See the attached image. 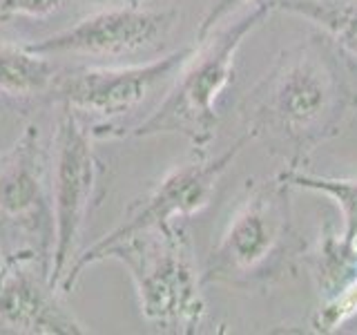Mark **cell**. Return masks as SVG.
Returning <instances> with one entry per match:
<instances>
[{
  "mask_svg": "<svg viewBox=\"0 0 357 335\" xmlns=\"http://www.w3.org/2000/svg\"><path fill=\"white\" fill-rule=\"evenodd\" d=\"M47 257L20 246L0 262V331L20 335H81L87 329L65 304Z\"/></svg>",
  "mask_w": 357,
  "mask_h": 335,
  "instance_id": "obj_9",
  "label": "cell"
},
{
  "mask_svg": "<svg viewBox=\"0 0 357 335\" xmlns=\"http://www.w3.org/2000/svg\"><path fill=\"white\" fill-rule=\"evenodd\" d=\"M192 52L183 47L148 63L126 67H83L59 74L50 96L76 114L119 119L137 110L156 87L170 85Z\"/></svg>",
  "mask_w": 357,
  "mask_h": 335,
  "instance_id": "obj_10",
  "label": "cell"
},
{
  "mask_svg": "<svg viewBox=\"0 0 357 335\" xmlns=\"http://www.w3.org/2000/svg\"><path fill=\"white\" fill-rule=\"evenodd\" d=\"M357 315V273L337 295L324 302V306L312 318V329L317 333H333L342 324Z\"/></svg>",
  "mask_w": 357,
  "mask_h": 335,
  "instance_id": "obj_15",
  "label": "cell"
},
{
  "mask_svg": "<svg viewBox=\"0 0 357 335\" xmlns=\"http://www.w3.org/2000/svg\"><path fill=\"white\" fill-rule=\"evenodd\" d=\"M273 9L310 20L340 52L357 59V0H273Z\"/></svg>",
  "mask_w": 357,
  "mask_h": 335,
  "instance_id": "obj_12",
  "label": "cell"
},
{
  "mask_svg": "<svg viewBox=\"0 0 357 335\" xmlns=\"http://www.w3.org/2000/svg\"><path fill=\"white\" fill-rule=\"evenodd\" d=\"M114 260L130 273L143 320L163 333H195L206 315L201 271L183 221L139 230L128 237L94 241L78 253L61 282L63 293L78 284L85 268Z\"/></svg>",
  "mask_w": 357,
  "mask_h": 335,
  "instance_id": "obj_2",
  "label": "cell"
},
{
  "mask_svg": "<svg viewBox=\"0 0 357 335\" xmlns=\"http://www.w3.org/2000/svg\"><path fill=\"white\" fill-rule=\"evenodd\" d=\"M357 273V244L342 237L331 226L324 228L315 255H312V275L324 302L335 297Z\"/></svg>",
  "mask_w": 357,
  "mask_h": 335,
  "instance_id": "obj_13",
  "label": "cell"
},
{
  "mask_svg": "<svg viewBox=\"0 0 357 335\" xmlns=\"http://www.w3.org/2000/svg\"><path fill=\"white\" fill-rule=\"evenodd\" d=\"M0 262H3V257H0Z\"/></svg>",
  "mask_w": 357,
  "mask_h": 335,
  "instance_id": "obj_18",
  "label": "cell"
},
{
  "mask_svg": "<svg viewBox=\"0 0 357 335\" xmlns=\"http://www.w3.org/2000/svg\"><path fill=\"white\" fill-rule=\"evenodd\" d=\"M273 11V0L257 3L252 9L226 27H219L192 45V52L167 85L165 96L148 117L128 128L121 139H150L174 134L183 137L195 152H208L217 137L221 94L232 81L237 52L245 36Z\"/></svg>",
  "mask_w": 357,
  "mask_h": 335,
  "instance_id": "obj_4",
  "label": "cell"
},
{
  "mask_svg": "<svg viewBox=\"0 0 357 335\" xmlns=\"http://www.w3.org/2000/svg\"><path fill=\"white\" fill-rule=\"evenodd\" d=\"M337 45L312 36L284 50L241 100L245 134L299 168L335 139L357 110Z\"/></svg>",
  "mask_w": 357,
  "mask_h": 335,
  "instance_id": "obj_1",
  "label": "cell"
},
{
  "mask_svg": "<svg viewBox=\"0 0 357 335\" xmlns=\"http://www.w3.org/2000/svg\"><path fill=\"white\" fill-rule=\"evenodd\" d=\"M50 159L36 126H27L0 156V230L29 239L52 266L54 212L50 195Z\"/></svg>",
  "mask_w": 357,
  "mask_h": 335,
  "instance_id": "obj_8",
  "label": "cell"
},
{
  "mask_svg": "<svg viewBox=\"0 0 357 335\" xmlns=\"http://www.w3.org/2000/svg\"><path fill=\"white\" fill-rule=\"evenodd\" d=\"M174 11L159 9L148 0H123L81 18L59 34L29 43L31 52L45 56H96L119 59L159 50L174 25Z\"/></svg>",
  "mask_w": 357,
  "mask_h": 335,
  "instance_id": "obj_6",
  "label": "cell"
},
{
  "mask_svg": "<svg viewBox=\"0 0 357 335\" xmlns=\"http://www.w3.org/2000/svg\"><path fill=\"white\" fill-rule=\"evenodd\" d=\"M290 190L279 174L248 181L243 199L201 271L204 286L268 288L295 271L304 257V239L295 226Z\"/></svg>",
  "mask_w": 357,
  "mask_h": 335,
  "instance_id": "obj_3",
  "label": "cell"
},
{
  "mask_svg": "<svg viewBox=\"0 0 357 335\" xmlns=\"http://www.w3.org/2000/svg\"><path fill=\"white\" fill-rule=\"evenodd\" d=\"M100 172L103 163L94 150L92 128H87L83 117L74 110L63 107L50 156V195L54 212L50 275L59 288L67 268L76 260L85 221L98 199Z\"/></svg>",
  "mask_w": 357,
  "mask_h": 335,
  "instance_id": "obj_5",
  "label": "cell"
},
{
  "mask_svg": "<svg viewBox=\"0 0 357 335\" xmlns=\"http://www.w3.org/2000/svg\"><path fill=\"white\" fill-rule=\"evenodd\" d=\"M248 141L250 137L243 134L217 156H208V152H195L192 159L174 165L143 197L134 199L123 212L121 221L98 241L109 244L139 230L183 221L201 212L210 204L219 179L234 163Z\"/></svg>",
  "mask_w": 357,
  "mask_h": 335,
  "instance_id": "obj_7",
  "label": "cell"
},
{
  "mask_svg": "<svg viewBox=\"0 0 357 335\" xmlns=\"http://www.w3.org/2000/svg\"><path fill=\"white\" fill-rule=\"evenodd\" d=\"M252 3H264V0H210L208 11L204 20L199 22V29H197V43L204 40L206 36H210L212 31L221 27V20H226L230 14L239 11L243 7H248Z\"/></svg>",
  "mask_w": 357,
  "mask_h": 335,
  "instance_id": "obj_17",
  "label": "cell"
},
{
  "mask_svg": "<svg viewBox=\"0 0 357 335\" xmlns=\"http://www.w3.org/2000/svg\"><path fill=\"white\" fill-rule=\"evenodd\" d=\"M65 5L67 0H0V22L16 18H50Z\"/></svg>",
  "mask_w": 357,
  "mask_h": 335,
  "instance_id": "obj_16",
  "label": "cell"
},
{
  "mask_svg": "<svg viewBox=\"0 0 357 335\" xmlns=\"http://www.w3.org/2000/svg\"><path fill=\"white\" fill-rule=\"evenodd\" d=\"M279 177L290 188H304L312 193H321L337 204L342 212V237L351 244H357V179H337V177H317L301 172L299 168H286Z\"/></svg>",
  "mask_w": 357,
  "mask_h": 335,
  "instance_id": "obj_14",
  "label": "cell"
},
{
  "mask_svg": "<svg viewBox=\"0 0 357 335\" xmlns=\"http://www.w3.org/2000/svg\"><path fill=\"white\" fill-rule=\"evenodd\" d=\"M59 70L50 56L31 52L27 45H0V92L16 98L50 94Z\"/></svg>",
  "mask_w": 357,
  "mask_h": 335,
  "instance_id": "obj_11",
  "label": "cell"
}]
</instances>
